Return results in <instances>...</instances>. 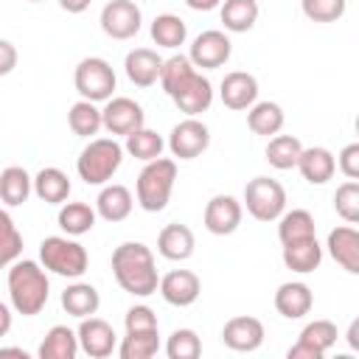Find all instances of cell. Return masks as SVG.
<instances>
[{
  "instance_id": "3",
  "label": "cell",
  "mask_w": 359,
  "mask_h": 359,
  "mask_svg": "<svg viewBox=\"0 0 359 359\" xmlns=\"http://www.w3.org/2000/svg\"><path fill=\"white\" fill-rule=\"evenodd\" d=\"M174 180H177V163L171 157L149 160L143 165V171L137 174V182H135L137 205L146 213H160L171 199Z\"/></svg>"
},
{
  "instance_id": "48",
  "label": "cell",
  "mask_w": 359,
  "mask_h": 359,
  "mask_svg": "<svg viewBox=\"0 0 359 359\" xmlns=\"http://www.w3.org/2000/svg\"><path fill=\"white\" fill-rule=\"evenodd\" d=\"M90 3H93V0H59L62 11H67V14H81V11L90 8Z\"/></svg>"
},
{
  "instance_id": "31",
  "label": "cell",
  "mask_w": 359,
  "mask_h": 359,
  "mask_svg": "<svg viewBox=\"0 0 359 359\" xmlns=\"http://www.w3.org/2000/svg\"><path fill=\"white\" fill-rule=\"evenodd\" d=\"M95 219H98V213L87 202H62L59 216H56L59 227L67 236H84V233H90L95 227Z\"/></svg>"
},
{
  "instance_id": "24",
  "label": "cell",
  "mask_w": 359,
  "mask_h": 359,
  "mask_svg": "<svg viewBox=\"0 0 359 359\" xmlns=\"http://www.w3.org/2000/svg\"><path fill=\"white\" fill-rule=\"evenodd\" d=\"M132 205H135V199H132V191L126 188V185H118V182H112V185H104L101 188V194H98V199H95V213L104 219V222H123L129 213H132Z\"/></svg>"
},
{
  "instance_id": "40",
  "label": "cell",
  "mask_w": 359,
  "mask_h": 359,
  "mask_svg": "<svg viewBox=\"0 0 359 359\" xmlns=\"http://www.w3.org/2000/svg\"><path fill=\"white\" fill-rule=\"evenodd\" d=\"M168 359H196L202 353V339L194 328H177L165 342Z\"/></svg>"
},
{
  "instance_id": "45",
  "label": "cell",
  "mask_w": 359,
  "mask_h": 359,
  "mask_svg": "<svg viewBox=\"0 0 359 359\" xmlns=\"http://www.w3.org/2000/svg\"><path fill=\"white\" fill-rule=\"evenodd\" d=\"M337 160V168L348 177V180H359V143H348Z\"/></svg>"
},
{
  "instance_id": "37",
  "label": "cell",
  "mask_w": 359,
  "mask_h": 359,
  "mask_svg": "<svg viewBox=\"0 0 359 359\" xmlns=\"http://www.w3.org/2000/svg\"><path fill=\"white\" fill-rule=\"evenodd\" d=\"M67 126H70V132L73 135H79V137H93V135H98V129H101V109L93 104V101H76L73 107H70V112H67Z\"/></svg>"
},
{
  "instance_id": "14",
  "label": "cell",
  "mask_w": 359,
  "mask_h": 359,
  "mask_svg": "<svg viewBox=\"0 0 359 359\" xmlns=\"http://www.w3.org/2000/svg\"><path fill=\"white\" fill-rule=\"evenodd\" d=\"M157 292H160V297H163L168 306L185 309V306L196 303V297H199V292H202V283H199L196 272H191V269H171L168 275L160 278Z\"/></svg>"
},
{
  "instance_id": "12",
  "label": "cell",
  "mask_w": 359,
  "mask_h": 359,
  "mask_svg": "<svg viewBox=\"0 0 359 359\" xmlns=\"http://www.w3.org/2000/svg\"><path fill=\"white\" fill-rule=\"evenodd\" d=\"M210 146V132L199 118L180 121L168 135V151L180 160H194Z\"/></svg>"
},
{
  "instance_id": "19",
  "label": "cell",
  "mask_w": 359,
  "mask_h": 359,
  "mask_svg": "<svg viewBox=\"0 0 359 359\" xmlns=\"http://www.w3.org/2000/svg\"><path fill=\"white\" fill-rule=\"evenodd\" d=\"M314 306V294L311 289L303 283V280H289V283H280L278 292H275V309L280 317L286 320H300L311 311Z\"/></svg>"
},
{
  "instance_id": "13",
  "label": "cell",
  "mask_w": 359,
  "mask_h": 359,
  "mask_svg": "<svg viewBox=\"0 0 359 359\" xmlns=\"http://www.w3.org/2000/svg\"><path fill=\"white\" fill-rule=\"evenodd\" d=\"M241 216H244V208L236 196L230 194H216L210 196V202L205 205V230L213 233V236H230L238 230L241 224Z\"/></svg>"
},
{
  "instance_id": "1",
  "label": "cell",
  "mask_w": 359,
  "mask_h": 359,
  "mask_svg": "<svg viewBox=\"0 0 359 359\" xmlns=\"http://www.w3.org/2000/svg\"><path fill=\"white\" fill-rule=\"evenodd\" d=\"M112 275L118 286L132 297H149L157 292L160 275L154 266V255L140 241H123L112 252Z\"/></svg>"
},
{
  "instance_id": "34",
  "label": "cell",
  "mask_w": 359,
  "mask_h": 359,
  "mask_svg": "<svg viewBox=\"0 0 359 359\" xmlns=\"http://www.w3.org/2000/svg\"><path fill=\"white\" fill-rule=\"evenodd\" d=\"M163 149H165V140L154 129H146V126L126 135V143H123V151H129L135 160H143V163L157 160L163 154Z\"/></svg>"
},
{
  "instance_id": "28",
  "label": "cell",
  "mask_w": 359,
  "mask_h": 359,
  "mask_svg": "<svg viewBox=\"0 0 359 359\" xmlns=\"http://www.w3.org/2000/svg\"><path fill=\"white\" fill-rule=\"evenodd\" d=\"M39 359H76L79 353V337L67 325H53L45 339L39 342Z\"/></svg>"
},
{
  "instance_id": "53",
  "label": "cell",
  "mask_w": 359,
  "mask_h": 359,
  "mask_svg": "<svg viewBox=\"0 0 359 359\" xmlns=\"http://www.w3.org/2000/svg\"><path fill=\"white\" fill-rule=\"evenodd\" d=\"M31 3H42V0H31Z\"/></svg>"
},
{
  "instance_id": "30",
  "label": "cell",
  "mask_w": 359,
  "mask_h": 359,
  "mask_svg": "<svg viewBox=\"0 0 359 359\" xmlns=\"http://www.w3.org/2000/svg\"><path fill=\"white\" fill-rule=\"evenodd\" d=\"M317 236V224H314V216L303 208H294V210H283L278 216V238L280 244H292V241H300V238H311Z\"/></svg>"
},
{
  "instance_id": "41",
  "label": "cell",
  "mask_w": 359,
  "mask_h": 359,
  "mask_svg": "<svg viewBox=\"0 0 359 359\" xmlns=\"http://www.w3.org/2000/svg\"><path fill=\"white\" fill-rule=\"evenodd\" d=\"M337 325L331 323V320H314V323H309L303 331H300V342H306V345H311V348H317L323 356L328 353V348H334L337 345Z\"/></svg>"
},
{
  "instance_id": "36",
  "label": "cell",
  "mask_w": 359,
  "mask_h": 359,
  "mask_svg": "<svg viewBox=\"0 0 359 359\" xmlns=\"http://www.w3.org/2000/svg\"><path fill=\"white\" fill-rule=\"evenodd\" d=\"M157 351H160L157 331H126V337L118 345L121 359H151Z\"/></svg>"
},
{
  "instance_id": "4",
  "label": "cell",
  "mask_w": 359,
  "mask_h": 359,
  "mask_svg": "<svg viewBox=\"0 0 359 359\" xmlns=\"http://www.w3.org/2000/svg\"><path fill=\"white\" fill-rule=\"evenodd\" d=\"M123 163V146L115 137H90L76 160V171L87 185H107Z\"/></svg>"
},
{
  "instance_id": "33",
  "label": "cell",
  "mask_w": 359,
  "mask_h": 359,
  "mask_svg": "<svg viewBox=\"0 0 359 359\" xmlns=\"http://www.w3.org/2000/svg\"><path fill=\"white\" fill-rule=\"evenodd\" d=\"M300 151H303V143L294 135H272L266 143V163L278 171H289L297 165Z\"/></svg>"
},
{
  "instance_id": "44",
  "label": "cell",
  "mask_w": 359,
  "mask_h": 359,
  "mask_svg": "<svg viewBox=\"0 0 359 359\" xmlns=\"http://www.w3.org/2000/svg\"><path fill=\"white\" fill-rule=\"evenodd\" d=\"M123 325H126V331H157V314L140 303L123 314Z\"/></svg>"
},
{
  "instance_id": "51",
  "label": "cell",
  "mask_w": 359,
  "mask_h": 359,
  "mask_svg": "<svg viewBox=\"0 0 359 359\" xmlns=\"http://www.w3.org/2000/svg\"><path fill=\"white\" fill-rule=\"evenodd\" d=\"M188 3V8H194V11H213L222 0H185Z\"/></svg>"
},
{
  "instance_id": "17",
  "label": "cell",
  "mask_w": 359,
  "mask_h": 359,
  "mask_svg": "<svg viewBox=\"0 0 359 359\" xmlns=\"http://www.w3.org/2000/svg\"><path fill=\"white\" fill-rule=\"evenodd\" d=\"M171 101L180 107V112H185L188 118H196V115H202V112L210 109V104H213V84H210L202 73H194V76L171 95Z\"/></svg>"
},
{
  "instance_id": "32",
  "label": "cell",
  "mask_w": 359,
  "mask_h": 359,
  "mask_svg": "<svg viewBox=\"0 0 359 359\" xmlns=\"http://www.w3.org/2000/svg\"><path fill=\"white\" fill-rule=\"evenodd\" d=\"M222 22L233 34H247L258 22V0H224Z\"/></svg>"
},
{
  "instance_id": "21",
  "label": "cell",
  "mask_w": 359,
  "mask_h": 359,
  "mask_svg": "<svg viewBox=\"0 0 359 359\" xmlns=\"http://www.w3.org/2000/svg\"><path fill=\"white\" fill-rule=\"evenodd\" d=\"M294 168L303 174V180L309 185H325L337 171V160L325 146H309L300 151Z\"/></svg>"
},
{
  "instance_id": "8",
  "label": "cell",
  "mask_w": 359,
  "mask_h": 359,
  "mask_svg": "<svg viewBox=\"0 0 359 359\" xmlns=\"http://www.w3.org/2000/svg\"><path fill=\"white\" fill-rule=\"evenodd\" d=\"M101 31L109 36V39H132L140 25H143V14H140V6L135 0H109L104 8H101Z\"/></svg>"
},
{
  "instance_id": "47",
  "label": "cell",
  "mask_w": 359,
  "mask_h": 359,
  "mask_svg": "<svg viewBox=\"0 0 359 359\" xmlns=\"http://www.w3.org/2000/svg\"><path fill=\"white\" fill-rule=\"evenodd\" d=\"M286 356H289V359H323V353H320L317 348H311V345H306V342H300V339L289 348Z\"/></svg>"
},
{
  "instance_id": "20",
  "label": "cell",
  "mask_w": 359,
  "mask_h": 359,
  "mask_svg": "<svg viewBox=\"0 0 359 359\" xmlns=\"http://www.w3.org/2000/svg\"><path fill=\"white\" fill-rule=\"evenodd\" d=\"M160 67H163V59H160L157 50H151V48H135V50H129L126 59H123L126 79H129L135 87H151V84H157Z\"/></svg>"
},
{
  "instance_id": "35",
  "label": "cell",
  "mask_w": 359,
  "mask_h": 359,
  "mask_svg": "<svg viewBox=\"0 0 359 359\" xmlns=\"http://www.w3.org/2000/svg\"><path fill=\"white\" fill-rule=\"evenodd\" d=\"M149 31H151L154 45L160 48H180L185 45V36H188V28L177 14H157Z\"/></svg>"
},
{
  "instance_id": "22",
  "label": "cell",
  "mask_w": 359,
  "mask_h": 359,
  "mask_svg": "<svg viewBox=\"0 0 359 359\" xmlns=\"http://www.w3.org/2000/svg\"><path fill=\"white\" fill-rule=\"evenodd\" d=\"M194 247H196V238H194L191 227L180 224V222L165 224L157 236V252L168 261H188L194 255Z\"/></svg>"
},
{
  "instance_id": "18",
  "label": "cell",
  "mask_w": 359,
  "mask_h": 359,
  "mask_svg": "<svg viewBox=\"0 0 359 359\" xmlns=\"http://www.w3.org/2000/svg\"><path fill=\"white\" fill-rule=\"evenodd\" d=\"M328 255L351 275H359V233L353 224H342V227H334L328 233Z\"/></svg>"
},
{
  "instance_id": "7",
  "label": "cell",
  "mask_w": 359,
  "mask_h": 359,
  "mask_svg": "<svg viewBox=\"0 0 359 359\" xmlns=\"http://www.w3.org/2000/svg\"><path fill=\"white\" fill-rule=\"evenodd\" d=\"M244 208L255 222H275L286 210V188L272 177H255L244 185Z\"/></svg>"
},
{
  "instance_id": "9",
  "label": "cell",
  "mask_w": 359,
  "mask_h": 359,
  "mask_svg": "<svg viewBox=\"0 0 359 359\" xmlns=\"http://www.w3.org/2000/svg\"><path fill=\"white\" fill-rule=\"evenodd\" d=\"M146 123V112L137 101L126 98V95H115L107 101V107L101 109V129H107L112 137L115 135H132L135 129H140Z\"/></svg>"
},
{
  "instance_id": "25",
  "label": "cell",
  "mask_w": 359,
  "mask_h": 359,
  "mask_svg": "<svg viewBox=\"0 0 359 359\" xmlns=\"http://www.w3.org/2000/svg\"><path fill=\"white\" fill-rule=\"evenodd\" d=\"M31 185H34V194L45 205H62L70 196V180L56 165H48L42 171H36V177H31Z\"/></svg>"
},
{
  "instance_id": "39",
  "label": "cell",
  "mask_w": 359,
  "mask_h": 359,
  "mask_svg": "<svg viewBox=\"0 0 359 359\" xmlns=\"http://www.w3.org/2000/svg\"><path fill=\"white\" fill-rule=\"evenodd\" d=\"M22 255V233L17 230L8 210L0 208V269L11 266Z\"/></svg>"
},
{
  "instance_id": "27",
  "label": "cell",
  "mask_w": 359,
  "mask_h": 359,
  "mask_svg": "<svg viewBox=\"0 0 359 359\" xmlns=\"http://www.w3.org/2000/svg\"><path fill=\"white\" fill-rule=\"evenodd\" d=\"M34 185H31V174L22 165H8L0 171V202L8 208H20L22 202H28Z\"/></svg>"
},
{
  "instance_id": "26",
  "label": "cell",
  "mask_w": 359,
  "mask_h": 359,
  "mask_svg": "<svg viewBox=\"0 0 359 359\" xmlns=\"http://www.w3.org/2000/svg\"><path fill=\"white\" fill-rule=\"evenodd\" d=\"M98 306H101V297H98V289H95L93 283L76 280V283H70V286L62 292V309H65L70 317H76V320L95 314Z\"/></svg>"
},
{
  "instance_id": "15",
  "label": "cell",
  "mask_w": 359,
  "mask_h": 359,
  "mask_svg": "<svg viewBox=\"0 0 359 359\" xmlns=\"http://www.w3.org/2000/svg\"><path fill=\"white\" fill-rule=\"evenodd\" d=\"M222 342L230 351L250 353V351L261 348V342H264V323L258 317H250V314L230 317L224 323V328H222Z\"/></svg>"
},
{
  "instance_id": "29",
  "label": "cell",
  "mask_w": 359,
  "mask_h": 359,
  "mask_svg": "<svg viewBox=\"0 0 359 359\" xmlns=\"http://www.w3.org/2000/svg\"><path fill=\"white\" fill-rule=\"evenodd\" d=\"M283 121H286V115H283L280 104H275V101H255L250 107V112H247L250 132L252 135H264V137L278 135L283 129Z\"/></svg>"
},
{
  "instance_id": "6",
  "label": "cell",
  "mask_w": 359,
  "mask_h": 359,
  "mask_svg": "<svg viewBox=\"0 0 359 359\" xmlns=\"http://www.w3.org/2000/svg\"><path fill=\"white\" fill-rule=\"evenodd\" d=\"M73 84H76V90H79V95H81L84 101L98 104V101H109V98H112L118 79H115V70H112V65H109L107 59H101V56H87V59H81V62L76 65Z\"/></svg>"
},
{
  "instance_id": "38",
  "label": "cell",
  "mask_w": 359,
  "mask_h": 359,
  "mask_svg": "<svg viewBox=\"0 0 359 359\" xmlns=\"http://www.w3.org/2000/svg\"><path fill=\"white\" fill-rule=\"evenodd\" d=\"M194 73H196V67L191 65V59L182 56V53H177V56H171V59H163V67H160V79H157V81L163 84L165 95H174Z\"/></svg>"
},
{
  "instance_id": "42",
  "label": "cell",
  "mask_w": 359,
  "mask_h": 359,
  "mask_svg": "<svg viewBox=\"0 0 359 359\" xmlns=\"http://www.w3.org/2000/svg\"><path fill=\"white\" fill-rule=\"evenodd\" d=\"M334 210L348 224H356L359 222V182L356 180H345L337 188V194H334Z\"/></svg>"
},
{
  "instance_id": "11",
  "label": "cell",
  "mask_w": 359,
  "mask_h": 359,
  "mask_svg": "<svg viewBox=\"0 0 359 359\" xmlns=\"http://www.w3.org/2000/svg\"><path fill=\"white\" fill-rule=\"evenodd\" d=\"M233 53V42L224 31H202L194 42H191V50H188V59L194 67H202V70H216L222 65H227Z\"/></svg>"
},
{
  "instance_id": "50",
  "label": "cell",
  "mask_w": 359,
  "mask_h": 359,
  "mask_svg": "<svg viewBox=\"0 0 359 359\" xmlns=\"http://www.w3.org/2000/svg\"><path fill=\"white\" fill-rule=\"evenodd\" d=\"M8 331H11V309L0 303V337H6Z\"/></svg>"
},
{
  "instance_id": "52",
  "label": "cell",
  "mask_w": 359,
  "mask_h": 359,
  "mask_svg": "<svg viewBox=\"0 0 359 359\" xmlns=\"http://www.w3.org/2000/svg\"><path fill=\"white\" fill-rule=\"evenodd\" d=\"M0 356H17V359H28V353L22 348H0Z\"/></svg>"
},
{
  "instance_id": "43",
  "label": "cell",
  "mask_w": 359,
  "mask_h": 359,
  "mask_svg": "<svg viewBox=\"0 0 359 359\" xmlns=\"http://www.w3.org/2000/svg\"><path fill=\"white\" fill-rule=\"evenodd\" d=\"M348 0H300L303 14L311 22H337L345 14Z\"/></svg>"
},
{
  "instance_id": "23",
  "label": "cell",
  "mask_w": 359,
  "mask_h": 359,
  "mask_svg": "<svg viewBox=\"0 0 359 359\" xmlns=\"http://www.w3.org/2000/svg\"><path fill=\"white\" fill-rule=\"evenodd\" d=\"M280 258H283L286 269H292V272H297V275H309V272H314V269L320 266V261H323V247H320L317 236L300 238V241L283 244Z\"/></svg>"
},
{
  "instance_id": "10",
  "label": "cell",
  "mask_w": 359,
  "mask_h": 359,
  "mask_svg": "<svg viewBox=\"0 0 359 359\" xmlns=\"http://www.w3.org/2000/svg\"><path fill=\"white\" fill-rule=\"evenodd\" d=\"M76 337H79V351H84L90 359H107L118 348L115 328L107 320L95 317V314L81 317V323L76 328Z\"/></svg>"
},
{
  "instance_id": "46",
  "label": "cell",
  "mask_w": 359,
  "mask_h": 359,
  "mask_svg": "<svg viewBox=\"0 0 359 359\" xmlns=\"http://www.w3.org/2000/svg\"><path fill=\"white\" fill-rule=\"evenodd\" d=\"M17 67V48L8 39H0V76H8Z\"/></svg>"
},
{
  "instance_id": "16",
  "label": "cell",
  "mask_w": 359,
  "mask_h": 359,
  "mask_svg": "<svg viewBox=\"0 0 359 359\" xmlns=\"http://www.w3.org/2000/svg\"><path fill=\"white\" fill-rule=\"evenodd\" d=\"M219 95L227 109H250L258 101V81L247 70H233L222 79Z\"/></svg>"
},
{
  "instance_id": "2",
  "label": "cell",
  "mask_w": 359,
  "mask_h": 359,
  "mask_svg": "<svg viewBox=\"0 0 359 359\" xmlns=\"http://www.w3.org/2000/svg\"><path fill=\"white\" fill-rule=\"evenodd\" d=\"M48 294H50V283H48L45 269L36 261L17 258L8 266V300L17 314L22 317L39 314L48 303Z\"/></svg>"
},
{
  "instance_id": "5",
  "label": "cell",
  "mask_w": 359,
  "mask_h": 359,
  "mask_svg": "<svg viewBox=\"0 0 359 359\" xmlns=\"http://www.w3.org/2000/svg\"><path fill=\"white\" fill-rule=\"evenodd\" d=\"M39 261L48 272L62 278H81L87 272V250L67 236H48L39 244Z\"/></svg>"
},
{
  "instance_id": "49",
  "label": "cell",
  "mask_w": 359,
  "mask_h": 359,
  "mask_svg": "<svg viewBox=\"0 0 359 359\" xmlns=\"http://www.w3.org/2000/svg\"><path fill=\"white\" fill-rule=\"evenodd\" d=\"M345 339H348V348H351V351H359V320H351Z\"/></svg>"
}]
</instances>
